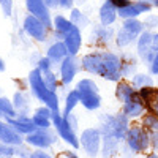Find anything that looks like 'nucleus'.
<instances>
[{
  "label": "nucleus",
  "mask_w": 158,
  "mask_h": 158,
  "mask_svg": "<svg viewBox=\"0 0 158 158\" xmlns=\"http://www.w3.org/2000/svg\"><path fill=\"white\" fill-rule=\"evenodd\" d=\"M10 123L16 130L22 131V133H32V131H35V128H36L33 120H25V118H22V120H13V118H10Z\"/></svg>",
  "instance_id": "dca6fc26"
},
{
  "label": "nucleus",
  "mask_w": 158,
  "mask_h": 158,
  "mask_svg": "<svg viewBox=\"0 0 158 158\" xmlns=\"http://www.w3.org/2000/svg\"><path fill=\"white\" fill-rule=\"evenodd\" d=\"M27 141L33 146H38V147H48L49 144L54 141L51 135H46V133H35V135H30L27 138Z\"/></svg>",
  "instance_id": "4468645a"
},
{
  "label": "nucleus",
  "mask_w": 158,
  "mask_h": 158,
  "mask_svg": "<svg viewBox=\"0 0 158 158\" xmlns=\"http://www.w3.org/2000/svg\"><path fill=\"white\" fill-rule=\"evenodd\" d=\"M65 46H67V49L71 56H74L79 51V46H81V33L76 29V25L65 35Z\"/></svg>",
  "instance_id": "9b49d317"
},
{
  "label": "nucleus",
  "mask_w": 158,
  "mask_h": 158,
  "mask_svg": "<svg viewBox=\"0 0 158 158\" xmlns=\"http://www.w3.org/2000/svg\"><path fill=\"white\" fill-rule=\"evenodd\" d=\"M150 10V5L147 2H136V3H130L128 6L125 8H120L118 10V15L122 18H133V16H138L139 13H144V11H149Z\"/></svg>",
  "instance_id": "1a4fd4ad"
},
{
  "label": "nucleus",
  "mask_w": 158,
  "mask_h": 158,
  "mask_svg": "<svg viewBox=\"0 0 158 158\" xmlns=\"http://www.w3.org/2000/svg\"><path fill=\"white\" fill-rule=\"evenodd\" d=\"M79 100L87 109H97L100 106V97L97 94V84L90 79H84L77 84Z\"/></svg>",
  "instance_id": "7ed1b4c3"
},
{
  "label": "nucleus",
  "mask_w": 158,
  "mask_h": 158,
  "mask_svg": "<svg viewBox=\"0 0 158 158\" xmlns=\"http://www.w3.org/2000/svg\"><path fill=\"white\" fill-rule=\"evenodd\" d=\"M44 2H46L48 5H54V3H56V0H44Z\"/></svg>",
  "instance_id": "c9c22d12"
},
{
  "label": "nucleus",
  "mask_w": 158,
  "mask_h": 158,
  "mask_svg": "<svg viewBox=\"0 0 158 158\" xmlns=\"http://www.w3.org/2000/svg\"><path fill=\"white\" fill-rule=\"evenodd\" d=\"M30 85H32L33 92L36 94V97L41 100V101H44L51 109H54V111L59 109L57 97L54 95V92H51V90L46 87V84H44V81H43L40 70H35V71L30 73Z\"/></svg>",
  "instance_id": "f03ea898"
},
{
  "label": "nucleus",
  "mask_w": 158,
  "mask_h": 158,
  "mask_svg": "<svg viewBox=\"0 0 158 158\" xmlns=\"http://www.w3.org/2000/svg\"><path fill=\"white\" fill-rule=\"evenodd\" d=\"M135 84H147V85H150L152 84V81H150V77H146V76H138L136 79H135Z\"/></svg>",
  "instance_id": "c85d7f7f"
},
{
  "label": "nucleus",
  "mask_w": 158,
  "mask_h": 158,
  "mask_svg": "<svg viewBox=\"0 0 158 158\" xmlns=\"http://www.w3.org/2000/svg\"><path fill=\"white\" fill-rule=\"evenodd\" d=\"M24 27H25V30H27V33L32 35L33 38L44 40V36H46V25L40 19H36L35 16H29L27 19H25Z\"/></svg>",
  "instance_id": "0eeeda50"
},
{
  "label": "nucleus",
  "mask_w": 158,
  "mask_h": 158,
  "mask_svg": "<svg viewBox=\"0 0 158 158\" xmlns=\"http://www.w3.org/2000/svg\"><path fill=\"white\" fill-rule=\"evenodd\" d=\"M56 27H57V30L60 32V33H63V35H67L73 27H74V24H71V22H68L67 19H63V18H56Z\"/></svg>",
  "instance_id": "4be33fe9"
},
{
  "label": "nucleus",
  "mask_w": 158,
  "mask_h": 158,
  "mask_svg": "<svg viewBox=\"0 0 158 158\" xmlns=\"http://www.w3.org/2000/svg\"><path fill=\"white\" fill-rule=\"evenodd\" d=\"M0 111L5 112V115H8V117H13V115H15V109H13L11 103H10L6 98H2V100H0Z\"/></svg>",
  "instance_id": "b1692460"
},
{
  "label": "nucleus",
  "mask_w": 158,
  "mask_h": 158,
  "mask_svg": "<svg viewBox=\"0 0 158 158\" xmlns=\"http://www.w3.org/2000/svg\"><path fill=\"white\" fill-rule=\"evenodd\" d=\"M40 68L48 71V68H49V59H43L41 62H40Z\"/></svg>",
  "instance_id": "c756f323"
},
{
  "label": "nucleus",
  "mask_w": 158,
  "mask_h": 158,
  "mask_svg": "<svg viewBox=\"0 0 158 158\" xmlns=\"http://www.w3.org/2000/svg\"><path fill=\"white\" fill-rule=\"evenodd\" d=\"M0 141H3L6 144H19L21 142V138L10 127H6L5 123L0 122Z\"/></svg>",
  "instance_id": "f8f14e48"
},
{
  "label": "nucleus",
  "mask_w": 158,
  "mask_h": 158,
  "mask_svg": "<svg viewBox=\"0 0 158 158\" xmlns=\"http://www.w3.org/2000/svg\"><path fill=\"white\" fill-rule=\"evenodd\" d=\"M30 158H51L48 153H44V152H35Z\"/></svg>",
  "instance_id": "2f4dec72"
},
{
  "label": "nucleus",
  "mask_w": 158,
  "mask_h": 158,
  "mask_svg": "<svg viewBox=\"0 0 158 158\" xmlns=\"http://www.w3.org/2000/svg\"><path fill=\"white\" fill-rule=\"evenodd\" d=\"M76 73V63L73 59H65L62 63V77H63V82L68 84L71 79L74 77Z\"/></svg>",
  "instance_id": "ddd939ff"
},
{
  "label": "nucleus",
  "mask_w": 158,
  "mask_h": 158,
  "mask_svg": "<svg viewBox=\"0 0 158 158\" xmlns=\"http://www.w3.org/2000/svg\"><path fill=\"white\" fill-rule=\"evenodd\" d=\"M109 2H111L114 6H118V10L130 5V0H109Z\"/></svg>",
  "instance_id": "bb28decb"
},
{
  "label": "nucleus",
  "mask_w": 158,
  "mask_h": 158,
  "mask_svg": "<svg viewBox=\"0 0 158 158\" xmlns=\"http://www.w3.org/2000/svg\"><path fill=\"white\" fill-rule=\"evenodd\" d=\"M0 70H3V63L2 62H0Z\"/></svg>",
  "instance_id": "e433bc0d"
},
{
  "label": "nucleus",
  "mask_w": 158,
  "mask_h": 158,
  "mask_svg": "<svg viewBox=\"0 0 158 158\" xmlns=\"http://www.w3.org/2000/svg\"><path fill=\"white\" fill-rule=\"evenodd\" d=\"M136 36V33L133 32V30H130V29H127V27H123L122 30H120V33H118V38H117V43L120 44V46H125V44H128L131 40H133Z\"/></svg>",
  "instance_id": "412c9836"
},
{
  "label": "nucleus",
  "mask_w": 158,
  "mask_h": 158,
  "mask_svg": "<svg viewBox=\"0 0 158 158\" xmlns=\"http://www.w3.org/2000/svg\"><path fill=\"white\" fill-rule=\"evenodd\" d=\"M68 158H77V156H74V155H68Z\"/></svg>",
  "instance_id": "58836bf2"
},
{
  "label": "nucleus",
  "mask_w": 158,
  "mask_h": 158,
  "mask_svg": "<svg viewBox=\"0 0 158 158\" xmlns=\"http://www.w3.org/2000/svg\"><path fill=\"white\" fill-rule=\"evenodd\" d=\"M84 68L90 73L101 74L103 77L115 81L120 76V60L112 54H92L84 60Z\"/></svg>",
  "instance_id": "f257e3e1"
},
{
  "label": "nucleus",
  "mask_w": 158,
  "mask_h": 158,
  "mask_svg": "<svg viewBox=\"0 0 158 158\" xmlns=\"http://www.w3.org/2000/svg\"><path fill=\"white\" fill-rule=\"evenodd\" d=\"M82 147L87 150V153L95 155L98 152V144H100V135L95 130H85L82 133Z\"/></svg>",
  "instance_id": "6e6552de"
},
{
  "label": "nucleus",
  "mask_w": 158,
  "mask_h": 158,
  "mask_svg": "<svg viewBox=\"0 0 158 158\" xmlns=\"http://www.w3.org/2000/svg\"><path fill=\"white\" fill-rule=\"evenodd\" d=\"M65 54H67V46L62 44V43H57V44H54V46H51V49H49V52H48L49 59H52V60H59V59H62Z\"/></svg>",
  "instance_id": "aec40b11"
},
{
  "label": "nucleus",
  "mask_w": 158,
  "mask_h": 158,
  "mask_svg": "<svg viewBox=\"0 0 158 158\" xmlns=\"http://www.w3.org/2000/svg\"><path fill=\"white\" fill-rule=\"evenodd\" d=\"M100 16H101L103 24H111L115 19V8H114V5L111 2H106V3L101 6Z\"/></svg>",
  "instance_id": "2eb2a0df"
},
{
  "label": "nucleus",
  "mask_w": 158,
  "mask_h": 158,
  "mask_svg": "<svg viewBox=\"0 0 158 158\" xmlns=\"http://www.w3.org/2000/svg\"><path fill=\"white\" fill-rule=\"evenodd\" d=\"M57 2H59L60 5H63V6H68V5L71 3V0H57Z\"/></svg>",
  "instance_id": "72a5a7b5"
},
{
  "label": "nucleus",
  "mask_w": 158,
  "mask_h": 158,
  "mask_svg": "<svg viewBox=\"0 0 158 158\" xmlns=\"http://www.w3.org/2000/svg\"><path fill=\"white\" fill-rule=\"evenodd\" d=\"M52 114H49L48 109H38L36 114L33 115V123L36 127H41V128H46L49 127V117Z\"/></svg>",
  "instance_id": "a211bd4d"
},
{
  "label": "nucleus",
  "mask_w": 158,
  "mask_h": 158,
  "mask_svg": "<svg viewBox=\"0 0 158 158\" xmlns=\"http://www.w3.org/2000/svg\"><path fill=\"white\" fill-rule=\"evenodd\" d=\"M3 155H13V149H6V147H0Z\"/></svg>",
  "instance_id": "473e14b6"
},
{
  "label": "nucleus",
  "mask_w": 158,
  "mask_h": 158,
  "mask_svg": "<svg viewBox=\"0 0 158 158\" xmlns=\"http://www.w3.org/2000/svg\"><path fill=\"white\" fill-rule=\"evenodd\" d=\"M0 114H2V111H0Z\"/></svg>",
  "instance_id": "a19ab883"
},
{
  "label": "nucleus",
  "mask_w": 158,
  "mask_h": 158,
  "mask_svg": "<svg viewBox=\"0 0 158 158\" xmlns=\"http://www.w3.org/2000/svg\"><path fill=\"white\" fill-rule=\"evenodd\" d=\"M52 118H54V123H56V127H57V130H59L60 136L67 141V142H70L73 147H77L79 142H77V139H76V136H74V133H73V130L70 128V122H68V120H63V118L59 115L57 111H54V114H52Z\"/></svg>",
  "instance_id": "20e7f679"
},
{
  "label": "nucleus",
  "mask_w": 158,
  "mask_h": 158,
  "mask_svg": "<svg viewBox=\"0 0 158 158\" xmlns=\"http://www.w3.org/2000/svg\"><path fill=\"white\" fill-rule=\"evenodd\" d=\"M128 144L133 150H144L149 146V138L141 128H133L128 133Z\"/></svg>",
  "instance_id": "39448f33"
},
{
  "label": "nucleus",
  "mask_w": 158,
  "mask_h": 158,
  "mask_svg": "<svg viewBox=\"0 0 158 158\" xmlns=\"http://www.w3.org/2000/svg\"><path fill=\"white\" fill-rule=\"evenodd\" d=\"M142 2H146V0H142Z\"/></svg>",
  "instance_id": "ea45409f"
},
{
  "label": "nucleus",
  "mask_w": 158,
  "mask_h": 158,
  "mask_svg": "<svg viewBox=\"0 0 158 158\" xmlns=\"http://www.w3.org/2000/svg\"><path fill=\"white\" fill-rule=\"evenodd\" d=\"M2 8L6 16L11 15V0H2Z\"/></svg>",
  "instance_id": "cd10ccee"
},
{
  "label": "nucleus",
  "mask_w": 158,
  "mask_h": 158,
  "mask_svg": "<svg viewBox=\"0 0 158 158\" xmlns=\"http://www.w3.org/2000/svg\"><path fill=\"white\" fill-rule=\"evenodd\" d=\"M141 95H142L144 100H146L147 108L158 117V90H155L152 87H142Z\"/></svg>",
  "instance_id": "9d476101"
},
{
  "label": "nucleus",
  "mask_w": 158,
  "mask_h": 158,
  "mask_svg": "<svg viewBox=\"0 0 158 158\" xmlns=\"http://www.w3.org/2000/svg\"><path fill=\"white\" fill-rule=\"evenodd\" d=\"M43 81H44V84H46V87L52 92V90H54L56 89V79H54V76H52L51 73H44V79H43Z\"/></svg>",
  "instance_id": "393cba45"
},
{
  "label": "nucleus",
  "mask_w": 158,
  "mask_h": 158,
  "mask_svg": "<svg viewBox=\"0 0 158 158\" xmlns=\"http://www.w3.org/2000/svg\"><path fill=\"white\" fill-rule=\"evenodd\" d=\"M144 123L149 125V127L153 128V130H158V117H156V115H149V117H146Z\"/></svg>",
  "instance_id": "a878e982"
},
{
  "label": "nucleus",
  "mask_w": 158,
  "mask_h": 158,
  "mask_svg": "<svg viewBox=\"0 0 158 158\" xmlns=\"http://www.w3.org/2000/svg\"><path fill=\"white\" fill-rule=\"evenodd\" d=\"M77 101H81V100H79V94H77V90H74V92H71V94L68 95V98H67V108H65V114H67V117L70 115L71 109L74 108V104H76Z\"/></svg>",
  "instance_id": "5701e85b"
},
{
  "label": "nucleus",
  "mask_w": 158,
  "mask_h": 158,
  "mask_svg": "<svg viewBox=\"0 0 158 158\" xmlns=\"http://www.w3.org/2000/svg\"><path fill=\"white\" fill-rule=\"evenodd\" d=\"M142 111H144V104L141 103L139 98L130 101V103H125V114L128 115H139Z\"/></svg>",
  "instance_id": "6ab92c4d"
},
{
  "label": "nucleus",
  "mask_w": 158,
  "mask_h": 158,
  "mask_svg": "<svg viewBox=\"0 0 158 158\" xmlns=\"http://www.w3.org/2000/svg\"><path fill=\"white\" fill-rule=\"evenodd\" d=\"M149 158H158V156H156V155H150Z\"/></svg>",
  "instance_id": "4c0bfd02"
},
{
  "label": "nucleus",
  "mask_w": 158,
  "mask_h": 158,
  "mask_svg": "<svg viewBox=\"0 0 158 158\" xmlns=\"http://www.w3.org/2000/svg\"><path fill=\"white\" fill-rule=\"evenodd\" d=\"M27 8L32 15L40 19L44 25H51V19H49V13H48V8L44 6V2L43 0H27Z\"/></svg>",
  "instance_id": "423d86ee"
},
{
  "label": "nucleus",
  "mask_w": 158,
  "mask_h": 158,
  "mask_svg": "<svg viewBox=\"0 0 158 158\" xmlns=\"http://www.w3.org/2000/svg\"><path fill=\"white\" fill-rule=\"evenodd\" d=\"M152 71H153L155 74H158V54L155 56V59H153V62H152Z\"/></svg>",
  "instance_id": "7c9ffc66"
},
{
  "label": "nucleus",
  "mask_w": 158,
  "mask_h": 158,
  "mask_svg": "<svg viewBox=\"0 0 158 158\" xmlns=\"http://www.w3.org/2000/svg\"><path fill=\"white\" fill-rule=\"evenodd\" d=\"M117 97L120 98L122 101H125V103H130V101H133V100L138 98L136 94L133 92V89L128 87V85H125V84L118 85V89H117Z\"/></svg>",
  "instance_id": "f3484780"
},
{
  "label": "nucleus",
  "mask_w": 158,
  "mask_h": 158,
  "mask_svg": "<svg viewBox=\"0 0 158 158\" xmlns=\"http://www.w3.org/2000/svg\"><path fill=\"white\" fill-rule=\"evenodd\" d=\"M153 48H155V49H158V33L153 36Z\"/></svg>",
  "instance_id": "f704fd0d"
}]
</instances>
